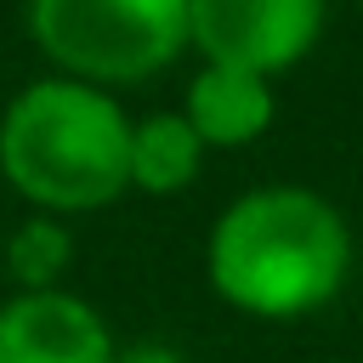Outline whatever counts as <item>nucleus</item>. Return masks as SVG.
<instances>
[{
	"mask_svg": "<svg viewBox=\"0 0 363 363\" xmlns=\"http://www.w3.org/2000/svg\"><path fill=\"white\" fill-rule=\"evenodd\" d=\"M323 34V0H187V45L244 74L295 68Z\"/></svg>",
	"mask_w": 363,
	"mask_h": 363,
	"instance_id": "20e7f679",
	"label": "nucleus"
},
{
	"mask_svg": "<svg viewBox=\"0 0 363 363\" xmlns=\"http://www.w3.org/2000/svg\"><path fill=\"white\" fill-rule=\"evenodd\" d=\"M130 113L79 79H28L0 113V176L40 216L102 210L130 187Z\"/></svg>",
	"mask_w": 363,
	"mask_h": 363,
	"instance_id": "f03ea898",
	"label": "nucleus"
},
{
	"mask_svg": "<svg viewBox=\"0 0 363 363\" xmlns=\"http://www.w3.org/2000/svg\"><path fill=\"white\" fill-rule=\"evenodd\" d=\"M74 261V233L57 216H28L6 238V272L17 278V295L62 289V272Z\"/></svg>",
	"mask_w": 363,
	"mask_h": 363,
	"instance_id": "6e6552de",
	"label": "nucleus"
},
{
	"mask_svg": "<svg viewBox=\"0 0 363 363\" xmlns=\"http://www.w3.org/2000/svg\"><path fill=\"white\" fill-rule=\"evenodd\" d=\"M272 113H278L272 79L244 74V68H221V62H204L182 96V119L193 125V136L204 147H250L255 136H267Z\"/></svg>",
	"mask_w": 363,
	"mask_h": 363,
	"instance_id": "423d86ee",
	"label": "nucleus"
},
{
	"mask_svg": "<svg viewBox=\"0 0 363 363\" xmlns=\"http://www.w3.org/2000/svg\"><path fill=\"white\" fill-rule=\"evenodd\" d=\"M204 164V142L193 136V125L182 113H147L130 125V187L136 193H182L193 187Z\"/></svg>",
	"mask_w": 363,
	"mask_h": 363,
	"instance_id": "0eeeda50",
	"label": "nucleus"
},
{
	"mask_svg": "<svg viewBox=\"0 0 363 363\" xmlns=\"http://www.w3.org/2000/svg\"><path fill=\"white\" fill-rule=\"evenodd\" d=\"M113 363H187V357L176 346H164V340H136V346H119Z\"/></svg>",
	"mask_w": 363,
	"mask_h": 363,
	"instance_id": "1a4fd4ad",
	"label": "nucleus"
},
{
	"mask_svg": "<svg viewBox=\"0 0 363 363\" xmlns=\"http://www.w3.org/2000/svg\"><path fill=\"white\" fill-rule=\"evenodd\" d=\"M210 289L250 318H306L352 272L346 216L312 187H255L233 199L204 244Z\"/></svg>",
	"mask_w": 363,
	"mask_h": 363,
	"instance_id": "f257e3e1",
	"label": "nucleus"
},
{
	"mask_svg": "<svg viewBox=\"0 0 363 363\" xmlns=\"http://www.w3.org/2000/svg\"><path fill=\"white\" fill-rule=\"evenodd\" d=\"M28 34L79 85H136L187 45V0H28Z\"/></svg>",
	"mask_w": 363,
	"mask_h": 363,
	"instance_id": "7ed1b4c3",
	"label": "nucleus"
},
{
	"mask_svg": "<svg viewBox=\"0 0 363 363\" xmlns=\"http://www.w3.org/2000/svg\"><path fill=\"white\" fill-rule=\"evenodd\" d=\"M102 312L74 289L11 295L0 306V363H113Z\"/></svg>",
	"mask_w": 363,
	"mask_h": 363,
	"instance_id": "39448f33",
	"label": "nucleus"
}]
</instances>
